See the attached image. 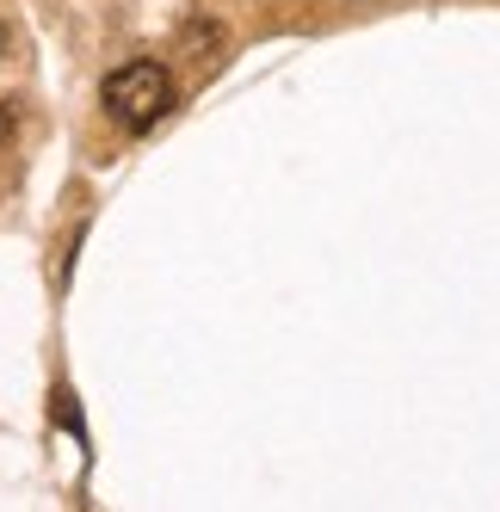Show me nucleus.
<instances>
[{
  "label": "nucleus",
  "mask_w": 500,
  "mask_h": 512,
  "mask_svg": "<svg viewBox=\"0 0 500 512\" xmlns=\"http://www.w3.org/2000/svg\"><path fill=\"white\" fill-rule=\"evenodd\" d=\"M99 99H105V118H112L118 130L142 136V130H155V124L173 112V81H167L161 62L136 56V62H124V68H112V75H105Z\"/></svg>",
  "instance_id": "f257e3e1"
},
{
  "label": "nucleus",
  "mask_w": 500,
  "mask_h": 512,
  "mask_svg": "<svg viewBox=\"0 0 500 512\" xmlns=\"http://www.w3.org/2000/svg\"><path fill=\"white\" fill-rule=\"evenodd\" d=\"M7 130H13V124H7V112H0V142H7Z\"/></svg>",
  "instance_id": "f03ea898"
},
{
  "label": "nucleus",
  "mask_w": 500,
  "mask_h": 512,
  "mask_svg": "<svg viewBox=\"0 0 500 512\" xmlns=\"http://www.w3.org/2000/svg\"><path fill=\"white\" fill-rule=\"evenodd\" d=\"M0 50H7V25H0Z\"/></svg>",
  "instance_id": "7ed1b4c3"
}]
</instances>
